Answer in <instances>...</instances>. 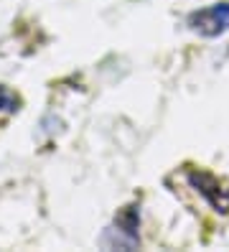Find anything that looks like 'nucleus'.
Wrapping results in <instances>:
<instances>
[{
    "label": "nucleus",
    "mask_w": 229,
    "mask_h": 252,
    "mask_svg": "<svg viewBox=\"0 0 229 252\" xmlns=\"http://www.w3.org/2000/svg\"><path fill=\"white\" fill-rule=\"evenodd\" d=\"M189 26L201 36H219L229 28V3H217L204 10H196L189 18Z\"/></svg>",
    "instance_id": "1"
},
{
    "label": "nucleus",
    "mask_w": 229,
    "mask_h": 252,
    "mask_svg": "<svg viewBox=\"0 0 229 252\" xmlns=\"http://www.w3.org/2000/svg\"><path fill=\"white\" fill-rule=\"evenodd\" d=\"M13 110H18V97L5 87H0V112H13Z\"/></svg>",
    "instance_id": "4"
},
{
    "label": "nucleus",
    "mask_w": 229,
    "mask_h": 252,
    "mask_svg": "<svg viewBox=\"0 0 229 252\" xmlns=\"http://www.w3.org/2000/svg\"><path fill=\"white\" fill-rule=\"evenodd\" d=\"M137 224H140V212H137V206H125V209L120 212V217L115 219V232L125 234L128 242L135 247L137 245Z\"/></svg>",
    "instance_id": "3"
},
{
    "label": "nucleus",
    "mask_w": 229,
    "mask_h": 252,
    "mask_svg": "<svg viewBox=\"0 0 229 252\" xmlns=\"http://www.w3.org/2000/svg\"><path fill=\"white\" fill-rule=\"evenodd\" d=\"M189 184L201 194L217 212H229V191L219 184V179H214L206 171H189Z\"/></svg>",
    "instance_id": "2"
}]
</instances>
